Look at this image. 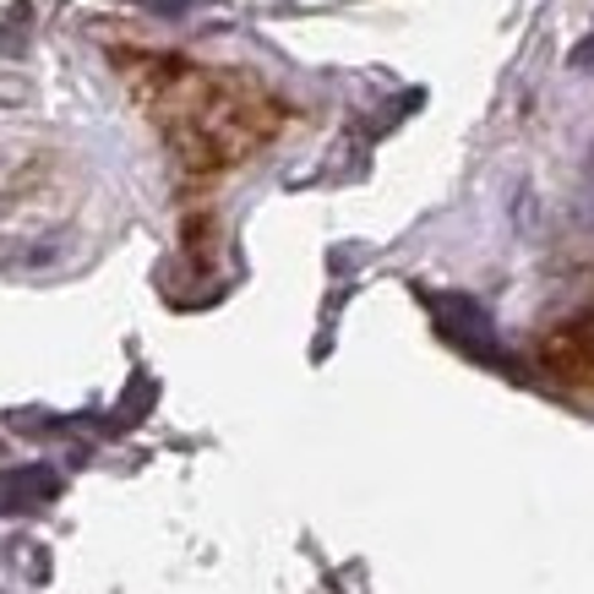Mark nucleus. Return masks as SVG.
<instances>
[{
  "mask_svg": "<svg viewBox=\"0 0 594 594\" xmlns=\"http://www.w3.org/2000/svg\"><path fill=\"white\" fill-rule=\"evenodd\" d=\"M181 104L186 110H175V142L186 147V158L202 164L240 158L267 132L263 104L224 76H181Z\"/></svg>",
  "mask_w": 594,
  "mask_h": 594,
  "instance_id": "1",
  "label": "nucleus"
}]
</instances>
